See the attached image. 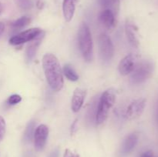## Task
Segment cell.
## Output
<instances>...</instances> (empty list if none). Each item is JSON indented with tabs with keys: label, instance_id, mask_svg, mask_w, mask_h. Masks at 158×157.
Returning a JSON list of instances; mask_svg holds the SVG:
<instances>
[{
	"label": "cell",
	"instance_id": "1",
	"mask_svg": "<svg viewBox=\"0 0 158 157\" xmlns=\"http://www.w3.org/2000/svg\"><path fill=\"white\" fill-rule=\"evenodd\" d=\"M43 67L46 80L54 91L61 90L63 87V75L58 58L52 53H46L43 58Z\"/></svg>",
	"mask_w": 158,
	"mask_h": 157
},
{
	"label": "cell",
	"instance_id": "2",
	"mask_svg": "<svg viewBox=\"0 0 158 157\" xmlns=\"http://www.w3.org/2000/svg\"><path fill=\"white\" fill-rule=\"evenodd\" d=\"M116 94L114 89H110L102 94L97 106V112L96 115V123L100 125L104 123L108 117L110 109L115 103Z\"/></svg>",
	"mask_w": 158,
	"mask_h": 157
},
{
	"label": "cell",
	"instance_id": "3",
	"mask_svg": "<svg viewBox=\"0 0 158 157\" xmlns=\"http://www.w3.org/2000/svg\"><path fill=\"white\" fill-rule=\"evenodd\" d=\"M78 42L80 52L83 58L86 62H91L94 56L93 52V40L89 26L83 22L80 26L78 32Z\"/></svg>",
	"mask_w": 158,
	"mask_h": 157
},
{
	"label": "cell",
	"instance_id": "4",
	"mask_svg": "<svg viewBox=\"0 0 158 157\" xmlns=\"http://www.w3.org/2000/svg\"><path fill=\"white\" fill-rule=\"evenodd\" d=\"M154 71V65L150 60H142L135 65L131 72V81L133 84L138 85L149 79Z\"/></svg>",
	"mask_w": 158,
	"mask_h": 157
},
{
	"label": "cell",
	"instance_id": "5",
	"mask_svg": "<svg viewBox=\"0 0 158 157\" xmlns=\"http://www.w3.org/2000/svg\"><path fill=\"white\" fill-rule=\"evenodd\" d=\"M99 52L100 58L103 61L111 60L114 54V48L110 38L106 34H101L98 39Z\"/></svg>",
	"mask_w": 158,
	"mask_h": 157
},
{
	"label": "cell",
	"instance_id": "6",
	"mask_svg": "<svg viewBox=\"0 0 158 157\" xmlns=\"http://www.w3.org/2000/svg\"><path fill=\"white\" fill-rule=\"evenodd\" d=\"M42 32L43 30L40 28H32V29H27L24 32H22L12 36L9 39V43L13 46H18V45L23 44L27 42H30L36 38Z\"/></svg>",
	"mask_w": 158,
	"mask_h": 157
},
{
	"label": "cell",
	"instance_id": "7",
	"mask_svg": "<svg viewBox=\"0 0 158 157\" xmlns=\"http://www.w3.org/2000/svg\"><path fill=\"white\" fill-rule=\"evenodd\" d=\"M147 101L145 99L140 98L131 102L125 112V117L127 119H134L141 115L144 111Z\"/></svg>",
	"mask_w": 158,
	"mask_h": 157
},
{
	"label": "cell",
	"instance_id": "8",
	"mask_svg": "<svg viewBox=\"0 0 158 157\" xmlns=\"http://www.w3.org/2000/svg\"><path fill=\"white\" fill-rule=\"evenodd\" d=\"M49 135V128L44 124L40 125L34 132V146L37 151L43 150Z\"/></svg>",
	"mask_w": 158,
	"mask_h": 157
},
{
	"label": "cell",
	"instance_id": "9",
	"mask_svg": "<svg viewBox=\"0 0 158 157\" xmlns=\"http://www.w3.org/2000/svg\"><path fill=\"white\" fill-rule=\"evenodd\" d=\"M139 140V135L136 132L130 134L129 135L126 137V139L123 141L120 151H119V155L120 157H124L126 155H129L137 145Z\"/></svg>",
	"mask_w": 158,
	"mask_h": 157
},
{
	"label": "cell",
	"instance_id": "10",
	"mask_svg": "<svg viewBox=\"0 0 158 157\" xmlns=\"http://www.w3.org/2000/svg\"><path fill=\"white\" fill-rule=\"evenodd\" d=\"M125 32H126L127 38L131 46L137 49L140 45L137 35V27L131 20H127L126 23H125Z\"/></svg>",
	"mask_w": 158,
	"mask_h": 157
},
{
	"label": "cell",
	"instance_id": "11",
	"mask_svg": "<svg viewBox=\"0 0 158 157\" xmlns=\"http://www.w3.org/2000/svg\"><path fill=\"white\" fill-rule=\"evenodd\" d=\"M44 35L45 32L43 31L36 38H35L32 41H30L29 44L28 45L26 51V58L27 62L32 61V58L35 57L37 50H38L39 46H40L43 38H44Z\"/></svg>",
	"mask_w": 158,
	"mask_h": 157
},
{
	"label": "cell",
	"instance_id": "12",
	"mask_svg": "<svg viewBox=\"0 0 158 157\" xmlns=\"http://www.w3.org/2000/svg\"><path fill=\"white\" fill-rule=\"evenodd\" d=\"M135 65V58L134 55L131 54L127 55L120 61L119 64V72L123 75H128L133 72Z\"/></svg>",
	"mask_w": 158,
	"mask_h": 157
},
{
	"label": "cell",
	"instance_id": "13",
	"mask_svg": "<svg viewBox=\"0 0 158 157\" xmlns=\"http://www.w3.org/2000/svg\"><path fill=\"white\" fill-rule=\"evenodd\" d=\"M86 95V92L83 89H79V88L75 89L73 95L72 101H71V109L73 112H77L80 110L84 103Z\"/></svg>",
	"mask_w": 158,
	"mask_h": 157
},
{
	"label": "cell",
	"instance_id": "14",
	"mask_svg": "<svg viewBox=\"0 0 158 157\" xmlns=\"http://www.w3.org/2000/svg\"><path fill=\"white\" fill-rule=\"evenodd\" d=\"M116 18L114 13L110 10L103 9L100 15V20L103 26L108 29H112L116 26Z\"/></svg>",
	"mask_w": 158,
	"mask_h": 157
},
{
	"label": "cell",
	"instance_id": "15",
	"mask_svg": "<svg viewBox=\"0 0 158 157\" xmlns=\"http://www.w3.org/2000/svg\"><path fill=\"white\" fill-rule=\"evenodd\" d=\"M77 0H63V12L66 22H70L74 16Z\"/></svg>",
	"mask_w": 158,
	"mask_h": 157
},
{
	"label": "cell",
	"instance_id": "16",
	"mask_svg": "<svg viewBox=\"0 0 158 157\" xmlns=\"http://www.w3.org/2000/svg\"><path fill=\"white\" fill-rule=\"evenodd\" d=\"M103 9L110 10L117 17L120 11V0H100Z\"/></svg>",
	"mask_w": 158,
	"mask_h": 157
},
{
	"label": "cell",
	"instance_id": "17",
	"mask_svg": "<svg viewBox=\"0 0 158 157\" xmlns=\"http://www.w3.org/2000/svg\"><path fill=\"white\" fill-rule=\"evenodd\" d=\"M97 106H98V103H97V99L94 98L92 100L90 103H89V108L87 109V112H86V121L89 124H92L94 122H96V115H97Z\"/></svg>",
	"mask_w": 158,
	"mask_h": 157
},
{
	"label": "cell",
	"instance_id": "18",
	"mask_svg": "<svg viewBox=\"0 0 158 157\" xmlns=\"http://www.w3.org/2000/svg\"><path fill=\"white\" fill-rule=\"evenodd\" d=\"M35 122L32 121L28 123L27 126L25 130L24 135H23V139L25 143H30L32 140L34 136V132H35Z\"/></svg>",
	"mask_w": 158,
	"mask_h": 157
},
{
	"label": "cell",
	"instance_id": "19",
	"mask_svg": "<svg viewBox=\"0 0 158 157\" xmlns=\"http://www.w3.org/2000/svg\"><path fill=\"white\" fill-rule=\"evenodd\" d=\"M63 74H64L65 76L68 78L69 80L73 82L77 81L79 78L78 75L77 74V72H75V70L73 69V68L69 64L65 65L64 67H63Z\"/></svg>",
	"mask_w": 158,
	"mask_h": 157
},
{
	"label": "cell",
	"instance_id": "20",
	"mask_svg": "<svg viewBox=\"0 0 158 157\" xmlns=\"http://www.w3.org/2000/svg\"><path fill=\"white\" fill-rule=\"evenodd\" d=\"M31 18L27 16H23L21 18H18L17 20L14 21L12 23V27L15 30H19V29H23V28L26 27V26L30 23Z\"/></svg>",
	"mask_w": 158,
	"mask_h": 157
},
{
	"label": "cell",
	"instance_id": "21",
	"mask_svg": "<svg viewBox=\"0 0 158 157\" xmlns=\"http://www.w3.org/2000/svg\"><path fill=\"white\" fill-rule=\"evenodd\" d=\"M19 7L23 10H29L32 9V0H15Z\"/></svg>",
	"mask_w": 158,
	"mask_h": 157
},
{
	"label": "cell",
	"instance_id": "22",
	"mask_svg": "<svg viewBox=\"0 0 158 157\" xmlns=\"http://www.w3.org/2000/svg\"><path fill=\"white\" fill-rule=\"evenodd\" d=\"M22 100V97L19 95H17V94H14V95H10L9 97V99H7V103L9 105H15L18 104L19 103H20Z\"/></svg>",
	"mask_w": 158,
	"mask_h": 157
},
{
	"label": "cell",
	"instance_id": "23",
	"mask_svg": "<svg viewBox=\"0 0 158 157\" xmlns=\"http://www.w3.org/2000/svg\"><path fill=\"white\" fill-rule=\"evenodd\" d=\"M6 121L3 119L2 116L0 115V142L4 138V135L6 134Z\"/></svg>",
	"mask_w": 158,
	"mask_h": 157
},
{
	"label": "cell",
	"instance_id": "24",
	"mask_svg": "<svg viewBox=\"0 0 158 157\" xmlns=\"http://www.w3.org/2000/svg\"><path fill=\"white\" fill-rule=\"evenodd\" d=\"M63 157H80V155H79L78 154L75 153V152H72L70 149H67L65 150Z\"/></svg>",
	"mask_w": 158,
	"mask_h": 157
},
{
	"label": "cell",
	"instance_id": "25",
	"mask_svg": "<svg viewBox=\"0 0 158 157\" xmlns=\"http://www.w3.org/2000/svg\"><path fill=\"white\" fill-rule=\"evenodd\" d=\"M154 119H155V123L158 128V95L156 99L155 106H154Z\"/></svg>",
	"mask_w": 158,
	"mask_h": 157
},
{
	"label": "cell",
	"instance_id": "26",
	"mask_svg": "<svg viewBox=\"0 0 158 157\" xmlns=\"http://www.w3.org/2000/svg\"><path fill=\"white\" fill-rule=\"evenodd\" d=\"M140 157H154V152L151 150H148L147 152H143Z\"/></svg>",
	"mask_w": 158,
	"mask_h": 157
},
{
	"label": "cell",
	"instance_id": "27",
	"mask_svg": "<svg viewBox=\"0 0 158 157\" xmlns=\"http://www.w3.org/2000/svg\"><path fill=\"white\" fill-rule=\"evenodd\" d=\"M36 6L39 9H43V6H44V2H43V0H37Z\"/></svg>",
	"mask_w": 158,
	"mask_h": 157
},
{
	"label": "cell",
	"instance_id": "28",
	"mask_svg": "<svg viewBox=\"0 0 158 157\" xmlns=\"http://www.w3.org/2000/svg\"><path fill=\"white\" fill-rule=\"evenodd\" d=\"M49 157H59V150L58 149H56L53 152H51V154L49 155Z\"/></svg>",
	"mask_w": 158,
	"mask_h": 157
},
{
	"label": "cell",
	"instance_id": "29",
	"mask_svg": "<svg viewBox=\"0 0 158 157\" xmlns=\"http://www.w3.org/2000/svg\"><path fill=\"white\" fill-rule=\"evenodd\" d=\"M4 30H5L4 23H2V22H0V35H1L3 33Z\"/></svg>",
	"mask_w": 158,
	"mask_h": 157
},
{
	"label": "cell",
	"instance_id": "30",
	"mask_svg": "<svg viewBox=\"0 0 158 157\" xmlns=\"http://www.w3.org/2000/svg\"><path fill=\"white\" fill-rule=\"evenodd\" d=\"M2 10H3L2 5V3L0 2V15H1V14H2Z\"/></svg>",
	"mask_w": 158,
	"mask_h": 157
}]
</instances>
